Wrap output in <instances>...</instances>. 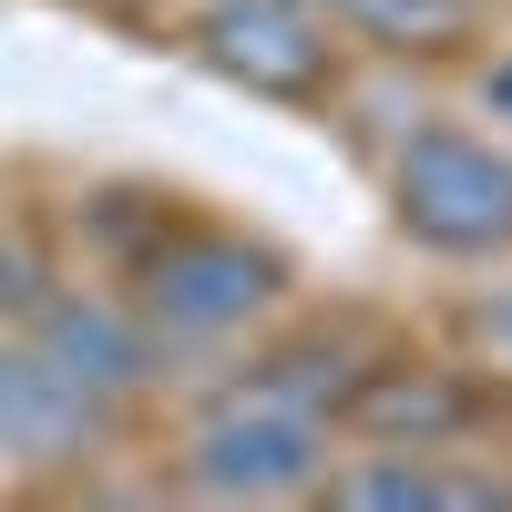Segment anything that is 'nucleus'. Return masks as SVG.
<instances>
[{
	"mask_svg": "<svg viewBox=\"0 0 512 512\" xmlns=\"http://www.w3.org/2000/svg\"><path fill=\"white\" fill-rule=\"evenodd\" d=\"M338 349H277L185 420L175 482L195 502H308L338 461Z\"/></svg>",
	"mask_w": 512,
	"mask_h": 512,
	"instance_id": "f257e3e1",
	"label": "nucleus"
},
{
	"mask_svg": "<svg viewBox=\"0 0 512 512\" xmlns=\"http://www.w3.org/2000/svg\"><path fill=\"white\" fill-rule=\"evenodd\" d=\"M338 21L318 0H195V52L205 72L246 82V93H318L338 72Z\"/></svg>",
	"mask_w": 512,
	"mask_h": 512,
	"instance_id": "20e7f679",
	"label": "nucleus"
},
{
	"mask_svg": "<svg viewBox=\"0 0 512 512\" xmlns=\"http://www.w3.org/2000/svg\"><path fill=\"white\" fill-rule=\"evenodd\" d=\"M461 349H472L482 379L512 390V267H502L492 287H472V308H461Z\"/></svg>",
	"mask_w": 512,
	"mask_h": 512,
	"instance_id": "6e6552de",
	"label": "nucleus"
},
{
	"mask_svg": "<svg viewBox=\"0 0 512 512\" xmlns=\"http://www.w3.org/2000/svg\"><path fill=\"white\" fill-rule=\"evenodd\" d=\"M472 103H482V123H492V134L512 144V52H492V62L472 72Z\"/></svg>",
	"mask_w": 512,
	"mask_h": 512,
	"instance_id": "1a4fd4ad",
	"label": "nucleus"
},
{
	"mask_svg": "<svg viewBox=\"0 0 512 512\" xmlns=\"http://www.w3.org/2000/svg\"><path fill=\"white\" fill-rule=\"evenodd\" d=\"M103 400L82 390V379H62V359L41 349V338L21 328V338H0V461H82L103 441Z\"/></svg>",
	"mask_w": 512,
	"mask_h": 512,
	"instance_id": "423d86ee",
	"label": "nucleus"
},
{
	"mask_svg": "<svg viewBox=\"0 0 512 512\" xmlns=\"http://www.w3.org/2000/svg\"><path fill=\"white\" fill-rule=\"evenodd\" d=\"M318 11L349 41H379V52H431V41L472 31V0H318Z\"/></svg>",
	"mask_w": 512,
	"mask_h": 512,
	"instance_id": "0eeeda50",
	"label": "nucleus"
},
{
	"mask_svg": "<svg viewBox=\"0 0 512 512\" xmlns=\"http://www.w3.org/2000/svg\"><path fill=\"white\" fill-rule=\"evenodd\" d=\"M103 11H164V0H103Z\"/></svg>",
	"mask_w": 512,
	"mask_h": 512,
	"instance_id": "9d476101",
	"label": "nucleus"
},
{
	"mask_svg": "<svg viewBox=\"0 0 512 512\" xmlns=\"http://www.w3.org/2000/svg\"><path fill=\"white\" fill-rule=\"evenodd\" d=\"M31 338H41V349L62 359V379H82L103 410L144 400L154 369H164V338L144 328L134 297H41V308H31Z\"/></svg>",
	"mask_w": 512,
	"mask_h": 512,
	"instance_id": "39448f33",
	"label": "nucleus"
},
{
	"mask_svg": "<svg viewBox=\"0 0 512 512\" xmlns=\"http://www.w3.org/2000/svg\"><path fill=\"white\" fill-rule=\"evenodd\" d=\"M134 308L164 349H226L287 308V256L236 226H185L134 267Z\"/></svg>",
	"mask_w": 512,
	"mask_h": 512,
	"instance_id": "7ed1b4c3",
	"label": "nucleus"
},
{
	"mask_svg": "<svg viewBox=\"0 0 512 512\" xmlns=\"http://www.w3.org/2000/svg\"><path fill=\"white\" fill-rule=\"evenodd\" d=\"M390 226L451 267H512V144L472 123H410L390 144Z\"/></svg>",
	"mask_w": 512,
	"mask_h": 512,
	"instance_id": "f03ea898",
	"label": "nucleus"
}]
</instances>
